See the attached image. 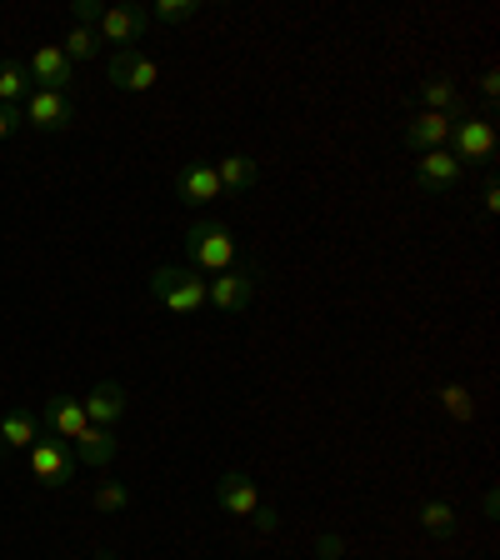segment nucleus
<instances>
[{"instance_id":"nucleus-14","label":"nucleus","mask_w":500,"mask_h":560,"mask_svg":"<svg viewBox=\"0 0 500 560\" xmlns=\"http://www.w3.org/2000/svg\"><path fill=\"white\" fill-rule=\"evenodd\" d=\"M25 75L35 81V91H60V95H66V85H70L66 50H60V46H40L31 56V66H25Z\"/></svg>"},{"instance_id":"nucleus-24","label":"nucleus","mask_w":500,"mask_h":560,"mask_svg":"<svg viewBox=\"0 0 500 560\" xmlns=\"http://www.w3.org/2000/svg\"><path fill=\"white\" fill-rule=\"evenodd\" d=\"M146 15L165 21V25H181V21H190V15H200V0H155V5H146Z\"/></svg>"},{"instance_id":"nucleus-17","label":"nucleus","mask_w":500,"mask_h":560,"mask_svg":"<svg viewBox=\"0 0 500 560\" xmlns=\"http://www.w3.org/2000/svg\"><path fill=\"white\" fill-rule=\"evenodd\" d=\"M40 435L46 431H40V416H35L31 406H11L0 416V445H5V451H31Z\"/></svg>"},{"instance_id":"nucleus-3","label":"nucleus","mask_w":500,"mask_h":560,"mask_svg":"<svg viewBox=\"0 0 500 560\" xmlns=\"http://www.w3.org/2000/svg\"><path fill=\"white\" fill-rule=\"evenodd\" d=\"M445 145H451V155L461 165H490L496 161V145H500V136H496V120L490 116H461L451 126V140H445Z\"/></svg>"},{"instance_id":"nucleus-6","label":"nucleus","mask_w":500,"mask_h":560,"mask_svg":"<svg viewBox=\"0 0 500 560\" xmlns=\"http://www.w3.org/2000/svg\"><path fill=\"white\" fill-rule=\"evenodd\" d=\"M95 25H101L95 35L111 40L116 50H136V40L151 31V15H146V5H105V15Z\"/></svg>"},{"instance_id":"nucleus-34","label":"nucleus","mask_w":500,"mask_h":560,"mask_svg":"<svg viewBox=\"0 0 500 560\" xmlns=\"http://www.w3.org/2000/svg\"><path fill=\"white\" fill-rule=\"evenodd\" d=\"M95 560H111V556H105V550H101V556H95Z\"/></svg>"},{"instance_id":"nucleus-26","label":"nucleus","mask_w":500,"mask_h":560,"mask_svg":"<svg viewBox=\"0 0 500 560\" xmlns=\"http://www.w3.org/2000/svg\"><path fill=\"white\" fill-rule=\"evenodd\" d=\"M251 525H256L260 536H276V530H280V515H276V505H256V511H251Z\"/></svg>"},{"instance_id":"nucleus-22","label":"nucleus","mask_w":500,"mask_h":560,"mask_svg":"<svg viewBox=\"0 0 500 560\" xmlns=\"http://www.w3.org/2000/svg\"><path fill=\"white\" fill-rule=\"evenodd\" d=\"M60 50H66L70 66H75V60H95L101 56V35H95L91 25H70V35H66V46Z\"/></svg>"},{"instance_id":"nucleus-13","label":"nucleus","mask_w":500,"mask_h":560,"mask_svg":"<svg viewBox=\"0 0 500 560\" xmlns=\"http://www.w3.org/2000/svg\"><path fill=\"white\" fill-rule=\"evenodd\" d=\"M416 95H420V105H426V110H435V116H451V120L470 116L466 95H461V85H455L451 75H426V81L416 85Z\"/></svg>"},{"instance_id":"nucleus-27","label":"nucleus","mask_w":500,"mask_h":560,"mask_svg":"<svg viewBox=\"0 0 500 560\" xmlns=\"http://www.w3.org/2000/svg\"><path fill=\"white\" fill-rule=\"evenodd\" d=\"M21 126H25V110H21V105H0V140H11Z\"/></svg>"},{"instance_id":"nucleus-28","label":"nucleus","mask_w":500,"mask_h":560,"mask_svg":"<svg viewBox=\"0 0 500 560\" xmlns=\"http://www.w3.org/2000/svg\"><path fill=\"white\" fill-rule=\"evenodd\" d=\"M70 15H75L81 25H91V21H101V15H105V5H101V0H75V5H70Z\"/></svg>"},{"instance_id":"nucleus-20","label":"nucleus","mask_w":500,"mask_h":560,"mask_svg":"<svg viewBox=\"0 0 500 560\" xmlns=\"http://www.w3.org/2000/svg\"><path fill=\"white\" fill-rule=\"evenodd\" d=\"M435 400L445 406V416L451 420H461V425H470L476 420V396H470V385H461V381H445L441 390H435Z\"/></svg>"},{"instance_id":"nucleus-19","label":"nucleus","mask_w":500,"mask_h":560,"mask_svg":"<svg viewBox=\"0 0 500 560\" xmlns=\"http://www.w3.org/2000/svg\"><path fill=\"white\" fill-rule=\"evenodd\" d=\"M256 175H260V165L245 151H231V155L216 161V180H221V190H231V196H241V190L256 186Z\"/></svg>"},{"instance_id":"nucleus-30","label":"nucleus","mask_w":500,"mask_h":560,"mask_svg":"<svg viewBox=\"0 0 500 560\" xmlns=\"http://www.w3.org/2000/svg\"><path fill=\"white\" fill-rule=\"evenodd\" d=\"M480 206H486V215H496V210H500V180H496V175H490L486 190H480Z\"/></svg>"},{"instance_id":"nucleus-10","label":"nucleus","mask_w":500,"mask_h":560,"mask_svg":"<svg viewBox=\"0 0 500 560\" xmlns=\"http://www.w3.org/2000/svg\"><path fill=\"white\" fill-rule=\"evenodd\" d=\"M161 81V66L151 56H140V50H116L111 56V85L116 91H151Z\"/></svg>"},{"instance_id":"nucleus-16","label":"nucleus","mask_w":500,"mask_h":560,"mask_svg":"<svg viewBox=\"0 0 500 560\" xmlns=\"http://www.w3.org/2000/svg\"><path fill=\"white\" fill-rule=\"evenodd\" d=\"M216 505H221V511H231V515H251L260 505L256 480L245 476V470H225V476L216 480Z\"/></svg>"},{"instance_id":"nucleus-18","label":"nucleus","mask_w":500,"mask_h":560,"mask_svg":"<svg viewBox=\"0 0 500 560\" xmlns=\"http://www.w3.org/2000/svg\"><path fill=\"white\" fill-rule=\"evenodd\" d=\"M70 451H75V460H85V466H95V470H105L111 460H116V451H120V441L111 431H101V425H85L75 441H70Z\"/></svg>"},{"instance_id":"nucleus-29","label":"nucleus","mask_w":500,"mask_h":560,"mask_svg":"<svg viewBox=\"0 0 500 560\" xmlns=\"http://www.w3.org/2000/svg\"><path fill=\"white\" fill-rule=\"evenodd\" d=\"M476 85H480V95H486V105L496 110V101H500V70H486Z\"/></svg>"},{"instance_id":"nucleus-33","label":"nucleus","mask_w":500,"mask_h":560,"mask_svg":"<svg viewBox=\"0 0 500 560\" xmlns=\"http://www.w3.org/2000/svg\"><path fill=\"white\" fill-rule=\"evenodd\" d=\"M5 455H11V451H5V445H0V460H5Z\"/></svg>"},{"instance_id":"nucleus-11","label":"nucleus","mask_w":500,"mask_h":560,"mask_svg":"<svg viewBox=\"0 0 500 560\" xmlns=\"http://www.w3.org/2000/svg\"><path fill=\"white\" fill-rule=\"evenodd\" d=\"M85 425H91V420H85V406L70 396H50L46 410H40V431L56 435V441H75Z\"/></svg>"},{"instance_id":"nucleus-35","label":"nucleus","mask_w":500,"mask_h":560,"mask_svg":"<svg viewBox=\"0 0 500 560\" xmlns=\"http://www.w3.org/2000/svg\"><path fill=\"white\" fill-rule=\"evenodd\" d=\"M330 560H340V556H330Z\"/></svg>"},{"instance_id":"nucleus-5","label":"nucleus","mask_w":500,"mask_h":560,"mask_svg":"<svg viewBox=\"0 0 500 560\" xmlns=\"http://www.w3.org/2000/svg\"><path fill=\"white\" fill-rule=\"evenodd\" d=\"M75 451H70V441H56V435H40V441L31 445V470H35V480L46 490H60V486H70L75 480Z\"/></svg>"},{"instance_id":"nucleus-7","label":"nucleus","mask_w":500,"mask_h":560,"mask_svg":"<svg viewBox=\"0 0 500 560\" xmlns=\"http://www.w3.org/2000/svg\"><path fill=\"white\" fill-rule=\"evenodd\" d=\"M175 196L186 200V206H196V210L216 206V200L225 196L221 180H216V165H206V161L181 165V171H175Z\"/></svg>"},{"instance_id":"nucleus-4","label":"nucleus","mask_w":500,"mask_h":560,"mask_svg":"<svg viewBox=\"0 0 500 560\" xmlns=\"http://www.w3.org/2000/svg\"><path fill=\"white\" fill-rule=\"evenodd\" d=\"M251 301H256V270L251 266H231V270H221V276L206 280V305L210 311L241 315Z\"/></svg>"},{"instance_id":"nucleus-31","label":"nucleus","mask_w":500,"mask_h":560,"mask_svg":"<svg viewBox=\"0 0 500 560\" xmlns=\"http://www.w3.org/2000/svg\"><path fill=\"white\" fill-rule=\"evenodd\" d=\"M340 550H346V546H340V536H321V540H315V556H321V560L340 556Z\"/></svg>"},{"instance_id":"nucleus-12","label":"nucleus","mask_w":500,"mask_h":560,"mask_svg":"<svg viewBox=\"0 0 500 560\" xmlns=\"http://www.w3.org/2000/svg\"><path fill=\"white\" fill-rule=\"evenodd\" d=\"M81 406H85V420H91V425L111 431V425H116V420L126 416L130 396H126V385H120V381H101V385L91 390V396L81 400Z\"/></svg>"},{"instance_id":"nucleus-2","label":"nucleus","mask_w":500,"mask_h":560,"mask_svg":"<svg viewBox=\"0 0 500 560\" xmlns=\"http://www.w3.org/2000/svg\"><path fill=\"white\" fill-rule=\"evenodd\" d=\"M151 295L171 315L206 311V280H200L190 266H161V270H151Z\"/></svg>"},{"instance_id":"nucleus-15","label":"nucleus","mask_w":500,"mask_h":560,"mask_svg":"<svg viewBox=\"0 0 500 560\" xmlns=\"http://www.w3.org/2000/svg\"><path fill=\"white\" fill-rule=\"evenodd\" d=\"M451 126H455L451 116L420 110V116H410V120H406V145H410L416 155H426V151H445V140H451Z\"/></svg>"},{"instance_id":"nucleus-21","label":"nucleus","mask_w":500,"mask_h":560,"mask_svg":"<svg viewBox=\"0 0 500 560\" xmlns=\"http://www.w3.org/2000/svg\"><path fill=\"white\" fill-rule=\"evenodd\" d=\"M420 525H426V536H435V540H451L455 530H461V521H455V511L445 501H420Z\"/></svg>"},{"instance_id":"nucleus-9","label":"nucleus","mask_w":500,"mask_h":560,"mask_svg":"<svg viewBox=\"0 0 500 560\" xmlns=\"http://www.w3.org/2000/svg\"><path fill=\"white\" fill-rule=\"evenodd\" d=\"M21 110H25V126H35V130H70V120H75L70 95H60V91H31Z\"/></svg>"},{"instance_id":"nucleus-1","label":"nucleus","mask_w":500,"mask_h":560,"mask_svg":"<svg viewBox=\"0 0 500 560\" xmlns=\"http://www.w3.org/2000/svg\"><path fill=\"white\" fill-rule=\"evenodd\" d=\"M186 260L196 270H210V276H221V270H231L235 266V256H241V241L231 235V225H221V221H190V231H186Z\"/></svg>"},{"instance_id":"nucleus-25","label":"nucleus","mask_w":500,"mask_h":560,"mask_svg":"<svg viewBox=\"0 0 500 560\" xmlns=\"http://www.w3.org/2000/svg\"><path fill=\"white\" fill-rule=\"evenodd\" d=\"M91 501H95V511H126V505H130V490L120 486V480H101Z\"/></svg>"},{"instance_id":"nucleus-23","label":"nucleus","mask_w":500,"mask_h":560,"mask_svg":"<svg viewBox=\"0 0 500 560\" xmlns=\"http://www.w3.org/2000/svg\"><path fill=\"white\" fill-rule=\"evenodd\" d=\"M25 95H31V75H25V66L5 60V66H0V105H21Z\"/></svg>"},{"instance_id":"nucleus-8","label":"nucleus","mask_w":500,"mask_h":560,"mask_svg":"<svg viewBox=\"0 0 500 560\" xmlns=\"http://www.w3.org/2000/svg\"><path fill=\"white\" fill-rule=\"evenodd\" d=\"M461 171H466V165L455 161L451 151H426L416 161V186L426 190V196H451V190L461 186Z\"/></svg>"},{"instance_id":"nucleus-32","label":"nucleus","mask_w":500,"mask_h":560,"mask_svg":"<svg viewBox=\"0 0 500 560\" xmlns=\"http://www.w3.org/2000/svg\"><path fill=\"white\" fill-rule=\"evenodd\" d=\"M496 511H500V495H496V490H486V495H480V515H486V521H496Z\"/></svg>"}]
</instances>
